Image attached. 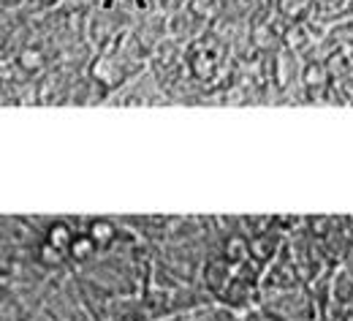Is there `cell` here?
<instances>
[{
	"label": "cell",
	"mask_w": 353,
	"mask_h": 321,
	"mask_svg": "<svg viewBox=\"0 0 353 321\" xmlns=\"http://www.w3.org/2000/svg\"><path fill=\"white\" fill-rule=\"evenodd\" d=\"M345 14H353V0H345Z\"/></svg>",
	"instance_id": "9"
},
{
	"label": "cell",
	"mask_w": 353,
	"mask_h": 321,
	"mask_svg": "<svg viewBox=\"0 0 353 321\" xmlns=\"http://www.w3.org/2000/svg\"><path fill=\"white\" fill-rule=\"evenodd\" d=\"M274 8L288 25H302L315 11V0H274Z\"/></svg>",
	"instance_id": "3"
},
{
	"label": "cell",
	"mask_w": 353,
	"mask_h": 321,
	"mask_svg": "<svg viewBox=\"0 0 353 321\" xmlns=\"http://www.w3.org/2000/svg\"><path fill=\"white\" fill-rule=\"evenodd\" d=\"M114 3H117V0H103V8H114ZM133 3H136V6H141V8L147 6L144 0H133Z\"/></svg>",
	"instance_id": "7"
},
{
	"label": "cell",
	"mask_w": 353,
	"mask_h": 321,
	"mask_svg": "<svg viewBox=\"0 0 353 321\" xmlns=\"http://www.w3.org/2000/svg\"><path fill=\"white\" fill-rule=\"evenodd\" d=\"M85 234L92 240V245L98 248V253H103V251H112V248L117 245V240H120V226H117L114 221H109V218H95V221L88 224Z\"/></svg>",
	"instance_id": "2"
},
{
	"label": "cell",
	"mask_w": 353,
	"mask_h": 321,
	"mask_svg": "<svg viewBox=\"0 0 353 321\" xmlns=\"http://www.w3.org/2000/svg\"><path fill=\"white\" fill-rule=\"evenodd\" d=\"M79 237V231H74L65 221H52L44 231V242H49L52 248H57L60 253H71V245H74V240Z\"/></svg>",
	"instance_id": "4"
},
{
	"label": "cell",
	"mask_w": 353,
	"mask_h": 321,
	"mask_svg": "<svg viewBox=\"0 0 353 321\" xmlns=\"http://www.w3.org/2000/svg\"><path fill=\"white\" fill-rule=\"evenodd\" d=\"M315 8L323 14H334V11L345 8V0H315Z\"/></svg>",
	"instance_id": "6"
},
{
	"label": "cell",
	"mask_w": 353,
	"mask_h": 321,
	"mask_svg": "<svg viewBox=\"0 0 353 321\" xmlns=\"http://www.w3.org/2000/svg\"><path fill=\"white\" fill-rule=\"evenodd\" d=\"M36 3H39V6H46V8H52V6H57L60 0H36Z\"/></svg>",
	"instance_id": "8"
},
{
	"label": "cell",
	"mask_w": 353,
	"mask_h": 321,
	"mask_svg": "<svg viewBox=\"0 0 353 321\" xmlns=\"http://www.w3.org/2000/svg\"><path fill=\"white\" fill-rule=\"evenodd\" d=\"M17 66L28 74V77H39L46 68V52L39 44H25L17 52Z\"/></svg>",
	"instance_id": "5"
},
{
	"label": "cell",
	"mask_w": 353,
	"mask_h": 321,
	"mask_svg": "<svg viewBox=\"0 0 353 321\" xmlns=\"http://www.w3.org/2000/svg\"><path fill=\"white\" fill-rule=\"evenodd\" d=\"M223 55H225V46L223 41H218L215 36H201L199 41L188 46L185 52V66L190 71L193 79L199 82H212L218 74H221V63Z\"/></svg>",
	"instance_id": "1"
}]
</instances>
